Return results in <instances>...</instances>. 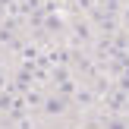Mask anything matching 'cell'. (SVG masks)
I'll list each match as a JSON object with an SVG mask.
<instances>
[]
</instances>
